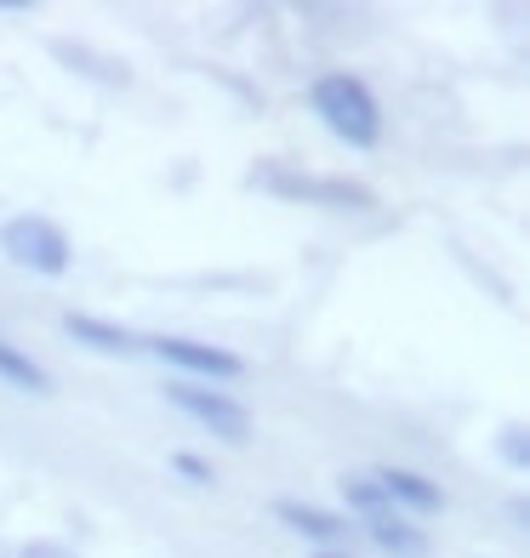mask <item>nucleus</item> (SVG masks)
<instances>
[{"label": "nucleus", "instance_id": "423d86ee", "mask_svg": "<svg viewBox=\"0 0 530 558\" xmlns=\"http://www.w3.org/2000/svg\"><path fill=\"white\" fill-rule=\"evenodd\" d=\"M371 478L383 485L388 507H406V513H417V519H434L439 507H445V490L434 485V478L411 473V468H383V473H371Z\"/></svg>", "mask_w": 530, "mask_h": 558}, {"label": "nucleus", "instance_id": "f8f14e48", "mask_svg": "<svg viewBox=\"0 0 530 558\" xmlns=\"http://www.w3.org/2000/svg\"><path fill=\"white\" fill-rule=\"evenodd\" d=\"M171 468L183 473L189 485H212V478H217V473H212V462H206V456H194V450H177V456H171Z\"/></svg>", "mask_w": 530, "mask_h": 558}, {"label": "nucleus", "instance_id": "7ed1b4c3", "mask_svg": "<svg viewBox=\"0 0 530 558\" xmlns=\"http://www.w3.org/2000/svg\"><path fill=\"white\" fill-rule=\"evenodd\" d=\"M166 399H171L183 416H194L200 427H206V434L229 439V445H251V411H245L234 393H222V388H194V383H171Z\"/></svg>", "mask_w": 530, "mask_h": 558}, {"label": "nucleus", "instance_id": "9d476101", "mask_svg": "<svg viewBox=\"0 0 530 558\" xmlns=\"http://www.w3.org/2000/svg\"><path fill=\"white\" fill-rule=\"evenodd\" d=\"M0 383L17 388V393H52V376H46L23 348H12L7 337H0Z\"/></svg>", "mask_w": 530, "mask_h": 558}, {"label": "nucleus", "instance_id": "6e6552de", "mask_svg": "<svg viewBox=\"0 0 530 558\" xmlns=\"http://www.w3.org/2000/svg\"><path fill=\"white\" fill-rule=\"evenodd\" d=\"M274 513H280L297 536H309L320 547H337L342 542V519L337 513H325V507H309V501H274Z\"/></svg>", "mask_w": 530, "mask_h": 558}, {"label": "nucleus", "instance_id": "9b49d317", "mask_svg": "<svg viewBox=\"0 0 530 558\" xmlns=\"http://www.w3.org/2000/svg\"><path fill=\"white\" fill-rule=\"evenodd\" d=\"M342 496H348V507H353V513H365V519H376V513H394V507H388V496H383V485H376V478H365V473L342 478Z\"/></svg>", "mask_w": 530, "mask_h": 558}, {"label": "nucleus", "instance_id": "0eeeda50", "mask_svg": "<svg viewBox=\"0 0 530 558\" xmlns=\"http://www.w3.org/2000/svg\"><path fill=\"white\" fill-rule=\"evenodd\" d=\"M63 331L81 342V348H97V353H137L143 342L125 331L115 319H92V314H63Z\"/></svg>", "mask_w": 530, "mask_h": 558}, {"label": "nucleus", "instance_id": "1a4fd4ad", "mask_svg": "<svg viewBox=\"0 0 530 558\" xmlns=\"http://www.w3.org/2000/svg\"><path fill=\"white\" fill-rule=\"evenodd\" d=\"M365 530H371V542L383 547L388 558H422L427 553V536L417 524H406L399 513H376V519H365Z\"/></svg>", "mask_w": 530, "mask_h": 558}, {"label": "nucleus", "instance_id": "39448f33", "mask_svg": "<svg viewBox=\"0 0 530 558\" xmlns=\"http://www.w3.org/2000/svg\"><path fill=\"white\" fill-rule=\"evenodd\" d=\"M257 189H274L286 199H320V206H371L360 183H337V177H297V171H257Z\"/></svg>", "mask_w": 530, "mask_h": 558}, {"label": "nucleus", "instance_id": "4468645a", "mask_svg": "<svg viewBox=\"0 0 530 558\" xmlns=\"http://www.w3.org/2000/svg\"><path fill=\"white\" fill-rule=\"evenodd\" d=\"M508 462H514V468H525V434H519V427L508 434Z\"/></svg>", "mask_w": 530, "mask_h": 558}, {"label": "nucleus", "instance_id": "f03ea898", "mask_svg": "<svg viewBox=\"0 0 530 558\" xmlns=\"http://www.w3.org/2000/svg\"><path fill=\"white\" fill-rule=\"evenodd\" d=\"M0 251L17 263V268H29V274H46V279H58L69 268V234L58 222H46L40 211H17L0 222Z\"/></svg>", "mask_w": 530, "mask_h": 558}, {"label": "nucleus", "instance_id": "f257e3e1", "mask_svg": "<svg viewBox=\"0 0 530 558\" xmlns=\"http://www.w3.org/2000/svg\"><path fill=\"white\" fill-rule=\"evenodd\" d=\"M309 104L325 125H332L337 143H348V148H376L383 143V109H376V97H371V86L360 81V74H348V69L320 74Z\"/></svg>", "mask_w": 530, "mask_h": 558}, {"label": "nucleus", "instance_id": "2eb2a0df", "mask_svg": "<svg viewBox=\"0 0 530 558\" xmlns=\"http://www.w3.org/2000/svg\"><path fill=\"white\" fill-rule=\"evenodd\" d=\"M314 558H348V553H337V547H320Z\"/></svg>", "mask_w": 530, "mask_h": 558}, {"label": "nucleus", "instance_id": "ddd939ff", "mask_svg": "<svg viewBox=\"0 0 530 558\" xmlns=\"http://www.w3.org/2000/svg\"><path fill=\"white\" fill-rule=\"evenodd\" d=\"M23 558H74L63 542H29V547H23Z\"/></svg>", "mask_w": 530, "mask_h": 558}, {"label": "nucleus", "instance_id": "20e7f679", "mask_svg": "<svg viewBox=\"0 0 530 558\" xmlns=\"http://www.w3.org/2000/svg\"><path fill=\"white\" fill-rule=\"evenodd\" d=\"M148 353H160L166 365H177L183 376H206V383H234V376L245 371L240 353L229 348H212V342H189V337H155V342H143Z\"/></svg>", "mask_w": 530, "mask_h": 558}]
</instances>
